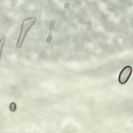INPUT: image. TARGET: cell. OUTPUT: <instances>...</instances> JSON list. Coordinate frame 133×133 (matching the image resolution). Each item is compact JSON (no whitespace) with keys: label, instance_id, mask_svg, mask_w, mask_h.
I'll list each match as a JSON object with an SVG mask.
<instances>
[{"label":"cell","instance_id":"cell-2","mask_svg":"<svg viewBox=\"0 0 133 133\" xmlns=\"http://www.w3.org/2000/svg\"><path fill=\"white\" fill-rule=\"evenodd\" d=\"M132 69L131 66H127L121 71L118 80L119 83L122 84H126L129 80L132 75Z\"/></svg>","mask_w":133,"mask_h":133},{"label":"cell","instance_id":"cell-5","mask_svg":"<svg viewBox=\"0 0 133 133\" xmlns=\"http://www.w3.org/2000/svg\"><path fill=\"white\" fill-rule=\"evenodd\" d=\"M11 108L12 111H14L15 109V106L14 104H12L11 106Z\"/></svg>","mask_w":133,"mask_h":133},{"label":"cell","instance_id":"cell-4","mask_svg":"<svg viewBox=\"0 0 133 133\" xmlns=\"http://www.w3.org/2000/svg\"><path fill=\"white\" fill-rule=\"evenodd\" d=\"M6 40V37H3L1 38L0 42V50L1 55L5 41Z\"/></svg>","mask_w":133,"mask_h":133},{"label":"cell","instance_id":"cell-3","mask_svg":"<svg viewBox=\"0 0 133 133\" xmlns=\"http://www.w3.org/2000/svg\"><path fill=\"white\" fill-rule=\"evenodd\" d=\"M54 24V20H52L50 23L49 32L46 41L47 43H50L51 42Z\"/></svg>","mask_w":133,"mask_h":133},{"label":"cell","instance_id":"cell-1","mask_svg":"<svg viewBox=\"0 0 133 133\" xmlns=\"http://www.w3.org/2000/svg\"><path fill=\"white\" fill-rule=\"evenodd\" d=\"M37 20L36 18L33 17L25 18L23 19L17 44V47L18 48L21 47L27 34L36 22Z\"/></svg>","mask_w":133,"mask_h":133}]
</instances>
